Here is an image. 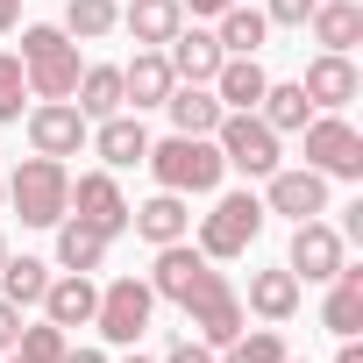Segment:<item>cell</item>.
<instances>
[{
    "instance_id": "cell-20",
    "label": "cell",
    "mask_w": 363,
    "mask_h": 363,
    "mask_svg": "<svg viewBox=\"0 0 363 363\" xmlns=\"http://www.w3.org/2000/svg\"><path fill=\"white\" fill-rule=\"evenodd\" d=\"M93 150L107 157V171L143 164V157H150V128H143V114H107V121L93 128Z\"/></svg>"
},
{
    "instance_id": "cell-33",
    "label": "cell",
    "mask_w": 363,
    "mask_h": 363,
    "mask_svg": "<svg viewBox=\"0 0 363 363\" xmlns=\"http://www.w3.org/2000/svg\"><path fill=\"white\" fill-rule=\"evenodd\" d=\"M22 100H29V72H22V57L0 50V121H22Z\"/></svg>"
},
{
    "instance_id": "cell-29",
    "label": "cell",
    "mask_w": 363,
    "mask_h": 363,
    "mask_svg": "<svg viewBox=\"0 0 363 363\" xmlns=\"http://www.w3.org/2000/svg\"><path fill=\"white\" fill-rule=\"evenodd\" d=\"M43 292H50V264L43 257H8V264H0V299L43 306Z\"/></svg>"
},
{
    "instance_id": "cell-41",
    "label": "cell",
    "mask_w": 363,
    "mask_h": 363,
    "mask_svg": "<svg viewBox=\"0 0 363 363\" xmlns=\"http://www.w3.org/2000/svg\"><path fill=\"white\" fill-rule=\"evenodd\" d=\"M0 264H8V235H0Z\"/></svg>"
},
{
    "instance_id": "cell-18",
    "label": "cell",
    "mask_w": 363,
    "mask_h": 363,
    "mask_svg": "<svg viewBox=\"0 0 363 363\" xmlns=\"http://www.w3.org/2000/svg\"><path fill=\"white\" fill-rule=\"evenodd\" d=\"M178 79H171V65H164V50H135V65H121V107H164V93H171Z\"/></svg>"
},
{
    "instance_id": "cell-17",
    "label": "cell",
    "mask_w": 363,
    "mask_h": 363,
    "mask_svg": "<svg viewBox=\"0 0 363 363\" xmlns=\"http://www.w3.org/2000/svg\"><path fill=\"white\" fill-rule=\"evenodd\" d=\"M93 306H100V285L86 271H65L43 292V320H57V328H93Z\"/></svg>"
},
{
    "instance_id": "cell-35",
    "label": "cell",
    "mask_w": 363,
    "mask_h": 363,
    "mask_svg": "<svg viewBox=\"0 0 363 363\" xmlns=\"http://www.w3.org/2000/svg\"><path fill=\"white\" fill-rule=\"evenodd\" d=\"M15 335H22V306H15V299H0V356L15 349Z\"/></svg>"
},
{
    "instance_id": "cell-24",
    "label": "cell",
    "mask_w": 363,
    "mask_h": 363,
    "mask_svg": "<svg viewBox=\"0 0 363 363\" xmlns=\"http://www.w3.org/2000/svg\"><path fill=\"white\" fill-rule=\"evenodd\" d=\"M306 22H313V43H320V50H342V57H349V43L363 36V8H356V0H313Z\"/></svg>"
},
{
    "instance_id": "cell-30",
    "label": "cell",
    "mask_w": 363,
    "mask_h": 363,
    "mask_svg": "<svg viewBox=\"0 0 363 363\" xmlns=\"http://www.w3.org/2000/svg\"><path fill=\"white\" fill-rule=\"evenodd\" d=\"M107 29H121V8H114V0H65V36H72V43H100Z\"/></svg>"
},
{
    "instance_id": "cell-36",
    "label": "cell",
    "mask_w": 363,
    "mask_h": 363,
    "mask_svg": "<svg viewBox=\"0 0 363 363\" xmlns=\"http://www.w3.org/2000/svg\"><path fill=\"white\" fill-rule=\"evenodd\" d=\"M164 363H214V349H207V342H171Z\"/></svg>"
},
{
    "instance_id": "cell-8",
    "label": "cell",
    "mask_w": 363,
    "mask_h": 363,
    "mask_svg": "<svg viewBox=\"0 0 363 363\" xmlns=\"http://www.w3.org/2000/svg\"><path fill=\"white\" fill-rule=\"evenodd\" d=\"M299 135H306V164L320 178H363V135L342 114H313Z\"/></svg>"
},
{
    "instance_id": "cell-4",
    "label": "cell",
    "mask_w": 363,
    "mask_h": 363,
    "mask_svg": "<svg viewBox=\"0 0 363 363\" xmlns=\"http://www.w3.org/2000/svg\"><path fill=\"white\" fill-rule=\"evenodd\" d=\"M178 306H186V320L200 328V342H207V349H228V342L242 335V299H235V285H228L214 264L193 278V292L178 299Z\"/></svg>"
},
{
    "instance_id": "cell-14",
    "label": "cell",
    "mask_w": 363,
    "mask_h": 363,
    "mask_svg": "<svg viewBox=\"0 0 363 363\" xmlns=\"http://www.w3.org/2000/svg\"><path fill=\"white\" fill-rule=\"evenodd\" d=\"M299 86H306V100H313L320 114H342V107L363 93V79H356V65H349L342 50H320V57L306 65V79H299Z\"/></svg>"
},
{
    "instance_id": "cell-22",
    "label": "cell",
    "mask_w": 363,
    "mask_h": 363,
    "mask_svg": "<svg viewBox=\"0 0 363 363\" xmlns=\"http://www.w3.org/2000/svg\"><path fill=\"white\" fill-rule=\"evenodd\" d=\"M121 29H128L135 43L164 50L178 29H186V8H178V0H128V8H121Z\"/></svg>"
},
{
    "instance_id": "cell-2",
    "label": "cell",
    "mask_w": 363,
    "mask_h": 363,
    "mask_svg": "<svg viewBox=\"0 0 363 363\" xmlns=\"http://www.w3.org/2000/svg\"><path fill=\"white\" fill-rule=\"evenodd\" d=\"M150 171H157V186L164 193H214L221 186V150H214V135H171V143H150V157H143Z\"/></svg>"
},
{
    "instance_id": "cell-5",
    "label": "cell",
    "mask_w": 363,
    "mask_h": 363,
    "mask_svg": "<svg viewBox=\"0 0 363 363\" xmlns=\"http://www.w3.org/2000/svg\"><path fill=\"white\" fill-rule=\"evenodd\" d=\"M257 235H264V200H257V193H221L214 214L200 221V257L228 264V257H242Z\"/></svg>"
},
{
    "instance_id": "cell-21",
    "label": "cell",
    "mask_w": 363,
    "mask_h": 363,
    "mask_svg": "<svg viewBox=\"0 0 363 363\" xmlns=\"http://www.w3.org/2000/svg\"><path fill=\"white\" fill-rule=\"evenodd\" d=\"M164 114H171L178 135H214L228 107L214 100V86H171V93H164Z\"/></svg>"
},
{
    "instance_id": "cell-23",
    "label": "cell",
    "mask_w": 363,
    "mask_h": 363,
    "mask_svg": "<svg viewBox=\"0 0 363 363\" xmlns=\"http://www.w3.org/2000/svg\"><path fill=\"white\" fill-rule=\"evenodd\" d=\"M72 107H79L86 121L121 114V65H86V72H79V86H72Z\"/></svg>"
},
{
    "instance_id": "cell-13",
    "label": "cell",
    "mask_w": 363,
    "mask_h": 363,
    "mask_svg": "<svg viewBox=\"0 0 363 363\" xmlns=\"http://www.w3.org/2000/svg\"><path fill=\"white\" fill-rule=\"evenodd\" d=\"M221 43H214V29H178L171 43H164V65H171V79L178 86H214V72H221Z\"/></svg>"
},
{
    "instance_id": "cell-16",
    "label": "cell",
    "mask_w": 363,
    "mask_h": 363,
    "mask_svg": "<svg viewBox=\"0 0 363 363\" xmlns=\"http://www.w3.org/2000/svg\"><path fill=\"white\" fill-rule=\"evenodd\" d=\"M128 228H135L150 250H164V242H186V228H193V207H186V193H157V200L128 207Z\"/></svg>"
},
{
    "instance_id": "cell-15",
    "label": "cell",
    "mask_w": 363,
    "mask_h": 363,
    "mask_svg": "<svg viewBox=\"0 0 363 363\" xmlns=\"http://www.w3.org/2000/svg\"><path fill=\"white\" fill-rule=\"evenodd\" d=\"M320 328L335 342H356L363 335V264H342L328 278V306H320Z\"/></svg>"
},
{
    "instance_id": "cell-39",
    "label": "cell",
    "mask_w": 363,
    "mask_h": 363,
    "mask_svg": "<svg viewBox=\"0 0 363 363\" xmlns=\"http://www.w3.org/2000/svg\"><path fill=\"white\" fill-rule=\"evenodd\" d=\"M57 363H107V356H100V349H65Z\"/></svg>"
},
{
    "instance_id": "cell-26",
    "label": "cell",
    "mask_w": 363,
    "mask_h": 363,
    "mask_svg": "<svg viewBox=\"0 0 363 363\" xmlns=\"http://www.w3.org/2000/svg\"><path fill=\"white\" fill-rule=\"evenodd\" d=\"M250 313L271 320V328L292 320V313H299V278H292V271H257V278H250Z\"/></svg>"
},
{
    "instance_id": "cell-42",
    "label": "cell",
    "mask_w": 363,
    "mask_h": 363,
    "mask_svg": "<svg viewBox=\"0 0 363 363\" xmlns=\"http://www.w3.org/2000/svg\"><path fill=\"white\" fill-rule=\"evenodd\" d=\"M8 363H29V356H15V349H8Z\"/></svg>"
},
{
    "instance_id": "cell-38",
    "label": "cell",
    "mask_w": 363,
    "mask_h": 363,
    "mask_svg": "<svg viewBox=\"0 0 363 363\" xmlns=\"http://www.w3.org/2000/svg\"><path fill=\"white\" fill-rule=\"evenodd\" d=\"M15 22H22V0H0V36H8Z\"/></svg>"
},
{
    "instance_id": "cell-12",
    "label": "cell",
    "mask_w": 363,
    "mask_h": 363,
    "mask_svg": "<svg viewBox=\"0 0 363 363\" xmlns=\"http://www.w3.org/2000/svg\"><path fill=\"white\" fill-rule=\"evenodd\" d=\"M264 214H285V221H313V214H328V178L313 171V164H299V171H271V193H264Z\"/></svg>"
},
{
    "instance_id": "cell-28",
    "label": "cell",
    "mask_w": 363,
    "mask_h": 363,
    "mask_svg": "<svg viewBox=\"0 0 363 363\" xmlns=\"http://www.w3.org/2000/svg\"><path fill=\"white\" fill-rule=\"evenodd\" d=\"M57 264H65V271H86V278H93V271L107 264V235L65 214V221H57Z\"/></svg>"
},
{
    "instance_id": "cell-43",
    "label": "cell",
    "mask_w": 363,
    "mask_h": 363,
    "mask_svg": "<svg viewBox=\"0 0 363 363\" xmlns=\"http://www.w3.org/2000/svg\"><path fill=\"white\" fill-rule=\"evenodd\" d=\"M0 200H8V178H0Z\"/></svg>"
},
{
    "instance_id": "cell-1",
    "label": "cell",
    "mask_w": 363,
    "mask_h": 363,
    "mask_svg": "<svg viewBox=\"0 0 363 363\" xmlns=\"http://www.w3.org/2000/svg\"><path fill=\"white\" fill-rule=\"evenodd\" d=\"M22 72H29V93L36 100H72V86H79V43L65 36V29H50V22H36V29H22Z\"/></svg>"
},
{
    "instance_id": "cell-3",
    "label": "cell",
    "mask_w": 363,
    "mask_h": 363,
    "mask_svg": "<svg viewBox=\"0 0 363 363\" xmlns=\"http://www.w3.org/2000/svg\"><path fill=\"white\" fill-rule=\"evenodd\" d=\"M8 200H15V214H22L29 228H57L65 207H72V171H65V157H29V164H15Z\"/></svg>"
},
{
    "instance_id": "cell-7",
    "label": "cell",
    "mask_w": 363,
    "mask_h": 363,
    "mask_svg": "<svg viewBox=\"0 0 363 363\" xmlns=\"http://www.w3.org/2000/svg\"><path fill=\"white\" fill-rule=\"evenodd\" d=\"M150 306H157L150 278H114V285L100 292V306H93V328H100L114 349H135L143 328H150Z\"/></svg>"
},
{
    "instance_id": "cell-9",
    "label": "cell",
    "mask_w": 363,
    "mask_h": 363,
    "mask_svg": "<svg viewBox=\"0 0 363 363\" xmlns=\"http://www.w3.org/2000/svg\"><path fill=\"white\" fill-rule=\"evenodd\" d=\"M349 257H342V235L313 214V221H292V250H285V271L299 278V285H328L335 271H342Z\"/></svg>"
},
{
    "instance_id": "cell-31",
    "label": "cell",
    "mask_w": 363,
    "mask_h": 363,
    "mask_svg": "<svg viewBox=\"0 0 363 363\" xmlns=\"http://www.w3.org/2000/svg\"><path fill=\"white\" fill-rule=\"evenodd\" d=\"M214 363H285V342H278V328H242L228 349H214Z\"/></svg>"
},
{
    "instance_id": "cell-25",
    "label": "cell",
    "mask_w": 363,
    "mask_h": 363,
    "mask_svg": "<svg viewBox=\"0 0 363 363\" xmlns=\"http://www.w3.org/2000/svg\"><path fill=\"white\" fill-rule=\"evenodd\" d=\"M214 22H221V29H214V43H221L228 57H257V50H264V36H271L264 8H242V0H235V8H221Z\"/></svg>"
},
{
    "instance_id": "cell-11",
    "label": "cell",
    "mask_w": 363,
    "mask_h": 363,
    "mask_svg": "<svg viewBox=\"0 0 363 363\" xmlns=\"http://www.w3.org/2000/svg\"><path fill=\"white\" fill-rule=\"evenodd\" d=\"M86 135H93V121H86L72 100H43V107H29V143H36V157H79Z\"/></svg>"
},
{
    "instance_id": "cell-34",
    "label": "cell",
    "mask_w": 363,
    "mask_h": 363,
    "mask_svg": "<svg viewBox=\"0 0 363 363\" xmlns=\"http://www.w3.org/2000/svg\"><path fill=\"white\" fill-rule=\"evenodd\" d=\"M306 15H313V0H264L271 29H306Z\"/></svg>"
},
{
    "instance_id": "cell-27",
    "label": "cell",
    "mask_w": 363,
    "mask_h": 363,
    "mask_svg": "<svg viewBox=\"0 0 363 363\" xmlns=\"http://www.w3.org/2000/svg\"><path fill=\"white\" fill-rule=\"evenodd\" d=\"M257 114H264V121H271L278 135H299V128L313 121V100H306V86H299V79H285V86H264Z\"/></svg>"
},
{
    "instance_id": "cell-44",
    "label": "cell",
    "mask_w": 363,
    "mask_h": 363,
    "mask_svg": "<svg viewBox=\"0 0 363 363\" xmlns=\"http://www.w3.org/2000/svg\"><path fill=\"white\" fill-rule=\"evenodd\" d=\"M128 363H150V356H128Z\"/></svg>"
},
{
    "instance_id": "cell-45",
    "label": "cell",
    "mask_w": 363,
    "mask_h": 363,
    "mask_svg": "<svg viewBox=\"0 0 363 363\" xmlns=\"http://www.w3.org/2000/svg\"><path fill=\"white\" fill-rule=\"evenodd\" d=\"M285 363H292V356H285Z\"/></svg>"
},
{
    "instance_id": "cell-40",
    "label": "cell",
    "mask_w": 363,
    "mask_h": 363,
    "mask_svg": "<svg viewBox=\"0 0 363 363\" xmlns=\"http://www.w3.org/2000/svg\"><path fill=\"white\" fill-rule=\"evenodd\" d=\"M335 363H363V349H356V342H342V356H335Z\"/></svg>"
},
{
    "instance_id": "cell-19",
    "label": "cell",
    "mask_w": 363,
    "mask_h": 363,
    "mask_svg": "<svg viewBox=\"0 0 363 363\" xmlns=\"http://www.w3.org/2000/svg\"><path fill=\"white\" fill-rule=\"evenodd\" d=\"M264 86H271V72H264L257 57H221V72H214V100H221L228 114H257Z\"/></svg>"
},
{
    "instance_id": "cell-10",
    "label": "cell",
    "mask_w": 363,
    "mask_h": 363,
    "mask_svg": "<svg viewBox=\"0 0 363 363\" xmlns=\"http://www.w3.org/2000/svg\"><path fill=\"white\" fill-rule=\"evenodd\" d=\"M65 214L86 221V228H100L107 242L128 235V200H121V186H114V171H86V178H72V207H65Z\"/></svg>"
},
{
    "instance_id": "cell-37",
    "label": "cell",
    "mask_w": 363,
    "mask_h": 363,
    "mask_svg": "<svg viewBox=\"0 0 363 363\" xmlns=\"http://www.w3.org/2000/svg\"><path fill=\"white\" fill-rule=\"evenodd\" d=\"M186 15H221V8H235V0H178Z\"/></svg>"
},
{
    "instance_id": "cell-32",
    "label": "cell",
    "mask_w": 363,
    "mask_h": 363,
    "mask_svg": "<svg viewBox=\"0 0 363 363\" xmlns=\"http://www.w3.org/2000/svg\"><path fill=\"white\" fill-rule=\"evenodd\" d=\"M72 342H65V328L57 320H36V328H22L15 335V356H29V363H57Z\"/></svg>"
},
{
    "instance_id": "cell-6",
    "label": "cell",
    "mask_w": 363,
    "mask_h": 363,
    "mask_svg": "<svg viewBox=\"0 0 363 363\" xmlns=\"http://www.w3.org/2000/svg\"><path fill=\"white\" fill-rule=\"evenodd\" d=\"M214 150H221V164H235V171H250V178H271V171H278V128H271L264 114H221Z\"/></svg>"
}]
</instances>
